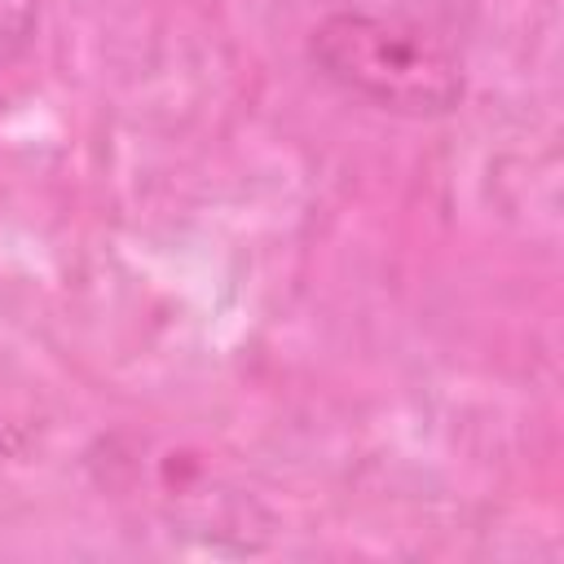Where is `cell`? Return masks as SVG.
Wrapping results in <instances>:
<instances>
[{
  "label": "cell",
  "instance_id": "1",
  "mask_svg": "<svg viewBox=\"0 0 564 564\" xmlns=\"http://www.w3.org/2000/svg\"><path fill=\"white\" fill-rule=\"evenodd\" d=\"M308 62L348 97L405 119L449 115L467 93L463 57L441 31L379 9H330L317 18Z\"/></svg>",
  "mask_w": 564,
  "mask_h": 564
},
{
  "label": "cell",
  "instance_id": "2",
  "mask_svg": "<svg viewBox=\"0 0 564 564\" xmlns=\"http://www.w3.org/2000/svg\"><path fill=\"white\" fill-rule=\"evenodd\" d=\"M35 26H40V0H0V53L26 48Z\"/></svg>",
  "mask_w": 564,
  "mask_h": 564
}]
</instances>
